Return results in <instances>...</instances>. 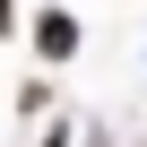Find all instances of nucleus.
<instances>
[{
    "instance_id": "20e7f679",
    "label": "nucleus",
    "mask_w": 147,
    "mask_h": 147,
    "mask_svg": "<svg viewBox=\"0 0 147 147\" xmlns=\"http://www.w3.org/2000/svg\"><path fill=\"white\" fill-rule=\"evenodd\" d=\"M95 147H113V138H95Z\"/></svg>"
},
{
    "instance_id": "f257e3e1",
    "label": "nucleus",
    "mask_w": 147,
    "mask_h": 147,
    "mask_svg": "<svg viewBox=\"0 0 147 147\" xmlns=\"http://www.w3.org/2000/svg\"><path fill=\"white\" fill-rule=\"evenodd\" d=\"M35 52L43 61H69V52H78V18H69V9H43L35 18Z\"/></svg>"
},
{
    "instance_id": "7ed1b4c3",
    "label": "nucleus",
    "mask_w": 147,
    "mask_h": 147,
    "mask_svg": "<svg viewBox=\"0 0 147 147\" xmlns=\"http://www.w3.org/2000/svg\"><path fill=\"white\" fill-rule=\"evenodd\" d=\"M43 147H69V138H61V130H52V138H43Z\"/></svg>"
},
{
    "instance_id": "f03ea898",
    "label": "nucleus",
    "mask_w": 147,
    "mask_h": 147,
    "mask_svg": "<svg viewBox=\"0 0 147 147\" xmlns=\"http://www.w3.org/2000/svg\"><path fill=\"white\" fill-rule=\"evenodd\" d=\"M9 26H18V9H9V0H0V35H9Z\"/></svg>"
}]
</instances>
